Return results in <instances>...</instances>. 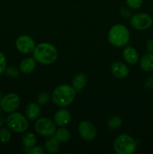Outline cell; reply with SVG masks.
I'll return each mask as SVG.
<instances>
[{
  "instance_id": "6da1fadb",
  "label": "cell",
  "mask_w": 153,
  "mask_h": 154,
  "mask_svg": "<svg viewBox=\"0 0 153 154\" xmlns=\"http://www.w3.org/2000/svg\"><path fill=\"white\" fill-rule=\"evenodd\" d=\"M76 91L68 84H62L53 90L51 96L52 102L61 108L70 105L76 97Z\"/></svg>"
},
{
  "instance_id": "7a4b0ae2",
  "label": "cell",
  "mask_w": 153,
  "mask_h": 154,
  "mask_svg": "<svg viewBox=\"0 0 153 154\" xmlns=\"http://www.w3.org/2000/svg\"><path fill=\"white\" fill-rule=\"evenodd\" d=\"M58 52L52 44L40 43L35 46L33 51V58L43 65H51L56 60Z\"/></svg>"
},
{
  "instance_id": "3957f363",
  "label": "cell",
  "mask_w": 153,
  "mask_h": 154,
  "mask_svg": "<svg viewBox=\"0 0 153 154\" xmlns=\"http://www.w3.org/2000/svg\"><path fill=\"white\" fill-rule=\"evenodd\" d=\"M108 40L112 46L116 48H122L129 42L130 32L125 26L122 24H116L110 29Z\"/></svg>"
},
{
  "instance_id": "277c9868",
  "label": "cell",
  "mask_w": 153,
  "mask_h": 154,
  "mask_svg": "<svg viewBox=\"0 0 153 154\" xmlns=\"http://www.w3.org/2000/svg\"><path fill=\"white\" fill-rule=\"evenodd\" d=\"M113 148L117 154H131L136 148V142L130 135L122 134L113 142Z\"/></svg>"
},
{
  "instance_id": "5b68a950",
  "label": "cell",
  "mask_w": 153,
  "mask_h": 154,
  "mask_svg": "<svg viewBox=\"0 0 153 154\" xmlns=\"http://www.w3.org/2000/svg\"><path fill=\"white\" fill-rule=\"evenodd\" d=\"M5 123L8 127L16 133H23L28 129V122L27 117L19 112L10 113L6 118Z\"/></svg>"
},
{
  "instance_id": "8992f818",
  "label": "cell",
  "mask_w": 153,
  "mask_h": 154,
  "mask_svg": "<svg viewBox=\"0 0 153 154\" xmlns=\"http://www.w3.org/2000/svg\"><path fill=\"white\" fill-rule=\"evenodd\" d=\"M34 129L39 135L44 137L52 136L56 130V123L46 117L38 119L34 124Z\"/></svg>"
},
{
  "instance_id": "52a82bcc",
  "label": "cell",
  "mask_w": 153,
  "mask_h": 154,
  "mask_svg": "<svg viewBox=\"0 0 153 154\" xmlns=\"http://www.w3.org/2000/svg\"><path fill=\"white\" fill-rule=\"evenodd\" d=\"M130 25L136 30H146L149 29L153 23L152 18L145 13H136L130 18Z\"/></svg>"
},
{
  "instance_id": "ba28073f",
  "label": "cell",
  "mask_w": 153,
  "mask_h": 154,
  "mask_svg": "<svg viewBox=\"0 0 153 154\" xmlns=\"http://www.w3.org/2000/svg\"><path fill=\"white\" fill-rule=\"evenodd\" d=\"M20 104V96L15 93H10L2 99L0 107L6 113H12L18 109Z\"/></svg>"
},
{
  "instance_id": "9c48e42d",
  "label": "cell",
  "mask_w": 153,
  "mask_h": 154,
  "mask_svg": "<svg viewBox=\"0 0 153 154\" xmlns=\"http://www.w3.org/2000/svg\"><path fill=\"white\" fill-rule=\"evenodd\" d=\"M78 132L83 140L92 141L97 135V130L92 123L88 120H82L78 125Z\"/></svg>"
},
{
  "instance_id": "30bf717a",
  "label": "cell",
  "mask_w": 153,
  "mask_h": 154,
  "mask_svg": "<svg viewBox=\"0 0 153 154\" xmlns=\"http://www.w3.org/2000/svg\"><path fill=\"white\" fill-rule=\"evenodd\" d=\"M15 45L18 51L22 54H28L33 52L35 48V42L28 35H20L16 38Z\"/></svg>"
},
{
  "instance_id": "8fae6325",
  "label": "cell",
  "mask_w": 153,
  "mask_h": 154,
  "mask_svg": "<svg viewBox=\"0 0 153 154\" xmlns=\"http://www.w3.org/2000/svg\"><path fill=\"white\" fill-rule=\"evenodd\" d=\"M111 73L116 78L124 79L129 75L128 67L122 62H115L110 66Z\"/></svg>"
},
{
  "instance_id": "7c38bea8",
  "label": "cell",
  "mask_w": 153,
  "mask_h": 154,
  "mask_svg": "<svg viewBox=\"0 0 153 154\" xmlns=\"http://www.w3.org/2000/svg\"><path fill=\"white\" fill-rule=\"evenodd\" d=\"M71 120V115L68 110L64 108L58 110L54 114V123L56 125L63 127L68 124Z\"/></svg>"
},
{
  "instance_id": "4fadbf2b",
  "label": "cell",
  "mask_w": 153,
  "mask_h": 154,
  "mask_svg": "<svg viewBox=\"0 0 153 154\" xmlns=\"http://www.w3.org/2000/svg\"><path fill=\"white\" fill-rule=\"evenodd\" d=\"M122 56L126 63L130 65H135L139 60V54L134 48L128 46L124 48L122 52Z\"/></svg>"
},
{
  "instance_id": "5bb4252c",
  "label": "cell",
  "mask_w": 153,
  "mask_h": 154,
  "mask_svg": "<svg viewBox=\"0 0 153 154\" xmlns=\"http://www.w3.org/2000/svg\"><path fill=\"white\" fill-rule=\"evenodd\" d=\"M40 114V108L39 104L35 102H31L28 104L26 108V116L27 119L30 120H34L38 119Z\"/></svg>"
},
{
  "instance_id": "9a60e30c",
  "label": "cell",
  "mask_w": 153,
  "mask_h": 154,
  "mask_svg": "<svg viewBox=\"0 0 153 154\" xmlns=\"http://www.w3.org/2000/svg\"><path fill=\"white\" fill-rule=\"evenodd\" d=\"M36 66V61L34 58H26L21 61L20 64V70L25 74H29L34 70Z\"/></svg>"
},
{
  "instance_id": "2e32d148",
  "label": "cell",
  "mask_w": 153,
  "mask_h": 154,
  "mask_svg": "<svg viewBox=\"0 0 153 154\" xmlns=\"http://www.w3.org/2000/svg\"><path fill=\"white\" fill-rule=\"evenodd\" d=\"M87 81H88V78H87L86 75L84 73H80L74 78L73 81H72V87L75 89L76 92H80L85 87Z\"/></svg>"
},
{
  "instance_id": "e0dca14e",
  "label": "cell",
  "mask_w": 153,
  "mask_h": 154,
  "mask_svg": "<svg viewBox=\"0 0 153 154\" xmlns=\"http://www.w3.org/2000/svg\"><path fill=\"white\" fill-rule=\"evenodd\" d=\"M140 68L146 72L153 71V54L148 53L140 60Z\"/></svg>"
},
{
  "instance_id": "ac0fdd59",
  "label": "cell",
  "mask_w": 153,
  "mask_h": 154,
  "mask_svg": "<svg viewBox=\"0 0 153 154\" xmlns=\"http://www.w3.org/2000/svg\"><path fill=\"white\" fill-rule=\"evenodd\" d=\"M59 141L56 138L54 135L50 136L46 140L44 144V147L46 150L50 153H56L58 151L59 149Z\"/></svg>"
},
{
  "instance_id": "d6986e66",
  "label": "cell",
  "mask_w": 153,
  "mask_h": 154,
  "mask_svg": "<svg viewBox=\"0 0 153 154\" xmlns=\"http://www.w3.org/2000/svg\"><path fill=\"white\" fill-rule=\"evenodd\" d=\"M37 138L32 132H26L22 136V144L26 149L31 148L35 146Z\"/></svg>"
},
{
  "instance_id": "ffe728a7",
  "label": "cell",
  "mask_w": 153,
  "mask_h": 154,
  "mask_svg": "<svg viewBox=\"0 0 153 154\" xmlns=\"http://www.w3.org/2000/svg\"><path fill=\"white\" fill-rule=\"evenodd\" d=\"M53 135L59 142H67L70 138V132L64 126L56 129Z\"/></svg>"
},
{
  "instance_id": "44dd1931",
  "label": "cell",
  "mask_w": 153,
  "mask_h": 154,
  "mask_svg": "<svg viewBox=\"0 0 153 154\" xmlns=\"http://www.w3.org/2000/svg\"><path fill=\"white\" fill-rule=\"evenodd\" d=\"M122 120L118 116H112L107 120V126L110 129H116L122 126Z\"/></svg>"
},
{
  "instance_id": "7402d4cb",
  "label": "cell",
  "mask_w": 153,
  "mask_h": 154,
  "mask_svg": "<svg viewBox=\"0 0 153 154\" xmlns=\"http://www.w3.org/2000/svg\"><path fill=\"white\" fill-rule=\"evenodd\" d=\"M11 138V133L10 130L7 128L0 129V142L2 144H6L9 142Z\"/></svg>"
},
{
  "instance_id": "603a6c76",
  "label": "cell",
  "mask_w": 153,
  "mask_h": 154,
  "mask_svg": "<svg viewBox=\"0 0 153 154\" xmlns=\"http://www.w3.org/2000/svg\"><path fill=\"white\" fill-rule=\"evenodd\" d=\"M50 101V95L48 93H41L38 96L37 102L39 105H44Z\"/></svg>"
},
{
  "instance_id": "cb8c5ba5",
  "label": "cell",
  "mask_w": 153,
  "mask_h": 154,
  "mask_svg": "<svg viewBox=\"0 0 153 154\" xmlns=\"http://www.w3.org/2000/svg\"><path fill=\"white\" fill-rule=\"evenodd\" d=\"M128 7L131 9H138L142 6V0H125Z\"/></svg>"
},
{
  "instance_id": "d4e9b609",
  "label": "cell",
  "mask_w": 153,
  "mask_h": 154,
  "mask_svg": "<svg viewBox=\"0 0 153 154\" xmlns=\"http://www.w3.org/2000/svg\"><path fill=\"white\" fill-rule=\"evenodd\" d=\"M6 66H7V60L5 56L0 51V75L5 72Z\"/></svg>"
},
{
  "instance_id": "484cf974",
  "label": "cell",
  "mask_w": 153,
  "mask_h": 154,
  "mask_svg": "<svg viewBox=\"0 0 153 154\" xmlns=\"http://www.w3.org/2000/svg\"><path fill=\"white\" fill-rule=\"evenodd\" d=\"M5 72L7 75L11 78H16L19 75V71L14 66H9V67L6 68Z\"/></svg>"
},
{
  "instance_id": "4316f807",
  "label": "cell",
  "mask_w": 153,
  "mask_h": 154,
  "mask_svg": "<svg viewBox=\"0 0 153 154\" xmlns=\"http://www.w3.org/2000/svg\"><path fill=\"white\" fill-rule=\"evenodd\" d=\"M28 153L31 154H44V150H43V148H41L40 147L38 146H34V147H31V148H28L27 150Z\"/></svg>"
},
{
  "instance_id": "83f0119b",
  "label": "cell",
  "mask_w": 153,
  "mask_h": 154,
  "mask_svg": "<svg viewBox=\"0 0 153 154\" xmlns=\"http://www.w3.org/2000/svg\"><path fill=\"white\" fill-rule=\"evenodd\" d=\"M147 51L148 53H152L153 54V39H149L147 41L146 45Z\"/></svg>"
},
{
  "instance_id": "f1b7e54d",
  "label": "cell",
  "mask_w": 153,
  "mask_h": 154,
  "mask_svg": "<svg viewBox=\"0 0 153 154\" xmlns=\"http://www.w3.org/2000/svg\"><path fill=\"white\" fill-rule=\"evenodd\" d=\"M4 123H5V120H4V117H2V116H0V127H1V126H2L4 124Z\"/></svg>"
},
{
  "instance_id": "f546056e",
  "label": "cell",
  "mask_w": 153,
  "mask_h": 154,
  "mask_svg": "<svg viewBox=\"0 0 153 154\" xmlns=\"http://www.w3.org/2000/svg\"><path fill=\"white\" fill-rule=\"evenodd\" d=\"M2 99V94H1V93H0V102H1Z\"/></svg>"
},
{
  "instance_id": "4dcf8cb0",
  "label": "cell",
  "mask_w": 153,
  "mask_h": 154,
  "mask_svg": "<svg viewBox=\"0 0 153 154\" xmlns=\"http://www.w3.org/2000/svg\"><path fill=\"white\" fill-rule=\"evenodd\" d=\"M1 109H2V108H1V107H0V111H1Z\"/></svg>"
}]
</instances>
